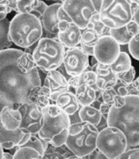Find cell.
I'll use <instances>...</instances> for the list:
<instances>
[{
	"label": "cell",
	"instance_id": "32",
	"mask_svg": "<svg viewBox=\"0 0 139 159\" xmlns=\"http://www.w3.org/2000/svg\"><path fill=\"white\" fill-rule=\"evenodd\" d=\"M117 82L124 85H129L135 80L136 78V70L134 66H131L130 69L126 71L117 73Z\"/></svg>",
	"mask_w": 139,
	"mask_h": 159
},
{
	"label": "cell",
	"instance_id": "21",
	"mask_svg": "<svg viewBox=\"0 0 139 159\" xmlns=\"http://www.w3.org/2000/svg\"><path fill=\"white\" fill-rule=\"evenodd\" d=\"M52 92L50 89L45 85L35 86L30 90L28 96V102L34 103L38 107L43 109L49 104H52L51 102Z\"/></svg>",
	"mask_w": 139,
	"mask_h": 159
},
{
	"label": "cell",
	"instance_id": "53",
	"mask_svg": "<svg viewBox=\"0 0 139 159\" xmlns=\"http://www.w3.org/2000/svg\"><path fill=\"white\" fill-rule=\"evenodd\" d=\"M130 4H131V3H136V4L139 5V0H130Z\"/></svg>",
	"mask_w": 139,
	"mask_h": 159
},
{
	"label": "cell",
	"instance_id": "5",
	"mask_svg": "<svg viewBox=\"0 0 139 159\" xmlns=\"http://www.w3.org/2000/svg\"><path fill=\"white\" fill-rule=\"evenodd\" d=\"M96 127L87 122L71 124L65 145L79 158H84L96 149V138L98 136Z\"/></svg>",
	"mask_w": 139,
	"mask_h": 159
},
{
	"label": "cell",
	"instance_id": "16",
	"mask_svg": "<svg viewBox=\"0 0 139 159\" xmlns=\"http://www.w3.org/2000/svg\"><path fill=\"white\" fill-rule=\"evenodd\" d=\"M43 85L50 89L52 94H59L70 90L66 77L57 70H50L46 73L43 80Z\"/></svg>",
	"mask_w": 139,
	"mask_h": 159
},
{
	"label": "cell",
	"instance_id": "48",
	"mask_svg": "<svg viewBox=\"0 0 139 159\" xmlns=\"http://www.w3.org/2000/svg\"><path fill=\"white\" fill-rule=\"evenodd\" d=\"M108 126V122H107V116H104L103 115L102 116V118H101V120H100L99 124L97 125L96 126V129H98V131L100 130H102L103 129H104L105 127H107Z\"/></svg>",
	"mask_w": 139,
	"mask_h": 159
},
{
	"label": "cell",
	"instance_id": "26",
	"mask_svg": "<svg viewBox=\"0 0 139 159\" xmlns=\"http://www.w3.org/2000/svg\"><path fill=\"white\" fill-rule=\"evenodd\" d=\"M110 65L113 71L117 74L128 70L132 66V64L129 54L124 52H120L116 61Z\"/></svg>",
	"mask_w": 139,
	"mask_h": 159
},
{
	"label": "cell",
	"instance_id": "39",
	"mask_svg": "<svg viewBox=\"0 0 139 159\" xmlns=\"http://www.w3.org/2000/svg\"><path fill=\"white\" fill-rule=\"evenodd\" d=\"M129 95H137L139 96V77L135 78V80L128 85Z\"/></svg>",
	"mask_w": 139,
	"mask_h": 159
},
{
	"label": "cell",
	"instance_id": "18",
	"mask_svg": "<svg viewBox=\"0 0 139 159\" xmlns=\"http://www.w3.org/2000/svg\"><path fill=\"white\" fill-rule=\"evenodd\" d=\"M61 5H62L61 3H55L51 5H48V7L40 19L43 25V31L51 34H58V20L56 17V11Z\"/></svg>",
	"mask_w": 139,
	"mask_h": 159
},
{
	"label": "cell",
	"instance_id": "4",
	"mask_svg": "<svg viewBox=\"0 0 139 159\" xmlns=\"http://www.w3.org/2000/svg\"><path fill=\"white\" fill-rule=\"evenodd\" d=\"M9 34L12 43L25 49L38 43L43 36V25L31 13H17L10 21Z\"/></svg>",
	"mask_w": 139,
	"mask_h": 159
},
{
	"label": "cell",
	"instance_id": "15",
	"mask_svg": "<svg viewBox=\"0 0 139 159\" xmlns=\"http://www.w3.org/2000/svg\"><path fill=\"white\" fill-rule=\"evenodd\" d=\"M51 102L52 104H56L60 107L69 116L73 115L80 108V104L77 100L76 95L70 90L59 94H52Z\"/></svg>",
	"mask_w": 139,
	"mask_h": 159
},
{
	"label": "cell",
	"instance_id": "47",
	"mask_svg": "<svg viewBox=\"0 0 139 159\" xmlns=\"http://www.w3.org/2000/svg\"><path fill=\"white\" fill-rule=\"evenodd\" d=\"M12 11V10L11 8H8L6 6H3L0 5V20H3L4 18H6L7 15L9 13H11Z\"/></svg>",
	"mask_w": 139,
	"mask_h": 159
},
{
	"label": "cell",
	"instance_id": "23",
	"mask_svg": "<svg viewBox=\"0 0 139 159\" xmlns=\"http://www.w3.org/2000/svg\"><path fill=\"white\" fill-rule=\"evenodd\" d=\"M78 115L80 117V120L82 122L90 123L96 127L99 124L103 116L99 109L92 106L91 104L85 105V106H80L79 111H78Z\"/></svg>",
	"mask_w": 139,
	"mask_h": 159
},
{
	"label": "cell",
	"instance_id": "28",
	"mask_svg": "<svg viewBox=\"0 0 139 159\" xmlns=\"http://www.w3.org/2000/svg\"><path fill=\"white\" fill-rule=\"evenodd\" d=\"M110 36H111L120 45L128 44L130 43L131 38H132L131 36L128 34L125 26L117 28V29H110Z\"/></svg>",
	"mask_w": 139,
	"mask_h": 159
},
{
	"label": "cell",
	"instance_id": "33",
	"mask_svg": "<svg viewBox=\"0 0 139 159\" xmlns=\"http://www.w3.org/2000/svg\"><path fill=\"white\" fill-rule=\"evenodd\" d=\"M128 50L132 57L139 61V32L131 38L128 43Z\"/></svg>",
	"mask_w": 139,
	"mask_h": 159
},
{
	"label": "cell",
	"instance_id": "46",
	"mask_svg": "<svg viewBox=\"0 0 139 159\" xmlns=\"http://www.w3.org/2000/svg\"><path fill=\"white\" fill-rule=\"evenodd\" d=\"M80 48L82 49V51L86 55L89 57L94 56V47H91V46H88L86 44H84L82 42H80Z\"/></svg>",
	"mask_w": 139,
	"mask_h": 159
},
{
	"label": "cell",
	"instance_id": "7",
	"mask_svg": "<svg viewBox=\"0 0 139 159\" xmlns=\"http://www.w3.org/2000/svg\"><path fill=\"white\" fill-rule=\"evenodd\" d=\"M99 15L101 21L110 29L125 26L132 20L130 0H102Z\"/></svg>",
	"mask_w": 139,
	"mask_h": 159
},
{
	"label": "cell",
	"instance_id": "14",
	"mask_svg": "<svg viewBox=\"0 0 139 159\" xmlns=\"http://www.w3.org/2000/svg\"><path fill=\"white\" fill-rule=\"evenodd\" d=\"M31 134L18 128L14 130H8L4 128L0 121V143L5 150H11L22 145L30 138Z\"/></svg>",
	"mask_w": 139,
	"mask_h": 159
},
{
	"label": "cell",
	"instance_id": "31",
	"mask_svg": "<svg viewBox=\"0 0 139 159\" xmlns=\"http://www.w3.org/2000/svg\"><path fill=\"white\" fill-rule=\"evenodd\" d=\"M83 84H85L86 85L92 88L96 91L101 90L97 88L96 85V79H97V75L95 71L91 70V67L89 65L86 70L83 73Z\"/></svg>",
	"mask_w": 139,
	"mask_h": 159
},
{
	"label": "cell",
	"instance_id": "12",
	"mask_svg": "<svg viewBox=\"0 0 139 159\" xmlns=\"http://www.w3.org/2000/svg\"><path fill=\"white\" fill-rule=\"evenodd\" d=\"M63 64L69 76H79L83 74L90 65L89 56L78 46L66 50Z\"/></svg>",
	"mask_w": 139,
	"mask_h": 159
},
{
	"label": "cell",
	"instance_id": "41",
	"mask_svg": "<svg viewBox=\"0 0 139 159\" xmlns=\"http://www.w3.org/2000/svg\"><path fill=\"white\" fill-rule=\"evenodd\" d=\"M114 90H116L117 95H120V96H123V97H126L128 96L129 93H128V86L124 85V84H122L120 83L117 82V84L113 87Z\"/></svg>",
	"mask_w": 139,
	"mask_h": 159
},
{
	"label": "cell",
	"instance_id": "34",
	"mask_svg": "<svg viewBox=\"0 0 139 159\" xmlns=\"http://www.w3.org/2000/svg\"><path fill=\"white\" fill-rule=\"evenodd\" d=\"M117 95L116 90H114L113 87H107L104 90H102V95L101 98L102 100L104 101V103H107L109 104L113 105V101H114V98Z\"/></svg>",
	"mask_w": 139,
	"mask_h": 159
},
{
	"label": "cell",
	"instance_id": "13",
	"mask_svg": "<svg viewBox=\"0 0 139 159\" xmlns=\"http://www.w3.org/2000/svg\"><path fill=\"white\" fill-rule=\"evenodd\" d=\"M44 151L43 139L38 135H30L25 143L17 147L13 156L15 159H41L43 158Z\"/></svg>",
	"mask_w": 139,
	"mask_h": 159
},
{
	"label": "cell",
	"instance_id": "29",
	"mask_svg": "<svg viewBox=\"0 0 139 159\" xmlns=\"http://www.w3.org/2000/svg\"><path fill=\"white\" fill-rule=\"evenodd\" d=\"M39 0H17V13H31L38 4Z\"/></svg>",
	"mask_w": 139,
	"mask_h": 159
},
{
	"label": "cell",
	"instance_id": "52",
	"mask_svg": "<svg viewBox=\"0 0 139 159\" xmlns=\"http://www.w3.org/2000/svg\"><path fill=\"white\" fill-rule=\"evenodd\" d=\"M3 153H4V148L0 143V159H3Z\"/></svg>",
	"mask_w": 139,
	"mask_h": 159
},
{
	"label": "cell",
	"instance_id": "2",
	"mask_svg": "<svg viewBox=\"0 0 139 159\" xmlns=\"http://www.w3.org/2000/svg\"><path fill=\"white\" fill-rule=\"evenodd\" d=\"M122 108L111 106L108 116V126L117 127L127 138L128 148L139 144V96L128 95Z\"/></svg>",
	"mask_w": 139,
	"mask_h": 159
},
{
	"label": "cell",
	"instance_id": "54",
	"mask_svg": "<svg viewBox=\"0 0 139 159\" xmlns=\"http://www.w3.org/2000/svg\"><path fill=\"white\" fill-rule=\"evenodd\" d=\"M47 1H55L56 3H61L60 0H47ZM62 4V3H61Z\"/></svg>",
	"mask_w": 139,
	"mask_h": 159
},
{
	"label": "cell",
	"instance_id": "42",
	"mask_svg": "<svg viewBox=\"0 0 139 159\" xmlns=\"http://www.w3.org/2000/svg\"><path fill=\"white\" fill-rule=\"evenodd\" d=\"M126 103L125 97H123L120 95H116L114 98V101H113V105L115 108H122L124 106V104Z\"/></svg>",
	"mask_w": 139,
	"mask_h": 159
},
{
	"label": "cell",
	"instance_id": "38",
	"mask_svg": "<svg viewBox=\"0 0 139 159\" xmlns=\"http://www.w3.org/2000/svg\"><path fill=\"white\" fill-rule=\"evenodd\" d=\"M126 30L128 32V34L133 37L136 34H137L139 32V26L137 25V24L133 20H130L127 25H125Z\"/></svg>",
	"mask_w": 139,
	"mask_h": 159
},
{
	"label": "cell",
	"instance_id": "45",
	"mask_svg": "<svg viewBox=\"0 0 139 159\" xmlns=\"http://www.w3.org/2000/svg\"><path fill=\"white\" fill-rule=\"evenodd\" d=\"M111 104H109L107 103H104V101H102V103H100L99 105V111L102 113V115H104V116H108L109 112H110V110L111 108Z\"/></svg>",
	"mask_w": 139,
	"mask_h": 159
},
{
	"label": "cell",
	"instance_id": "17",
	"mask_svg": "<svg viewBox=\"0 0 139 159\" xmlns=\"http://www.w3.org/2000/svg\"><path fill=\"white\" fill-rule=\"evenodd\" d=\"M58 41L65 48H73L78 46L81 42L82 30L74 23H70L65 30L58 32Z\"/></svg>",
	"mask_w": 139,
	"mask_h": 159
},
{
	"label": "cell",
	"instance_id": "37",
	"mask_svg": "<svg viewBox=\"0 0 139 159\" xmlns=\"http://www.w3.org/2000/svg\"><path fill=\"white\" fill-rule=\"evenodd\" d=\"M67 80H68V84H69L70 89L72 88V89H74V90H76L78 86L83 84V74L79 75V76H70V78Z\"/></svg>",
	"mask_w": 139,
	"mask_h": 159
},
{
	"label": "cell",
	"instance_id": "25",
	"mask_svg": "<svg viewBox=\"0 0 139 159\" xmlns=\"http://www.w3.org/2000/svg\"><path fill=\"white\" fill-rule=\"evenodd\" d=\"M86 29L94 30L97 32V34L99 35L100 37H102V36H110V28L107 27L103 22L101 21L99 11H96L95 13L92 14V16L89 20Z\"/></svg>",
	"mask_w": 139,
	"mask_h": 159
},
{
	"label": "cell",
	"instance_id": "9",
	"mask_svg": "<svg viewBox=\"0 0 139 159\" xmlns=\"http://www.w3.org/2000/svg\"><path fill=\"white\" fill-rule=\"evenodd\" d=\"M62 6L69 15L71 22L82 30L87 28L92 14L97 11L92 0H65Z\"/></svg>",
	"mask_w": 139,
	"mask_h": 159
},
{
	"label": "cell",
	"instance_id": "49",
	"mask_svg": "<svg viewBox=\"0 0 139 159\" xmlns=\"http://www.w3.org/2000/svg\"><path fill=\"white\" fill-rule=\"evenodd\" d=\"M132 20L135 21L139 26V6H137L132 14Z\"/></svg>",
	"mask_w": 139,
	"mask_h": 159
},
{
	"label": "cell",
	"instance_id": "40",
	"mask_svg": "<svg viewBox=\"0 0 139 159\" xmlns=\"http://www.w3.org/2000/svg\"><path fill=\"white\" fill-rule=\"evenodd\" d=\"M56 17H57V20L58 23L62 21H67L71 23V19L70 18L69 15L67 14V12L65 11V9L63 8V6L61 5L59 8L57 9V11H56Z\"/></svg>",
	"mask_w": 139,
	"mask_h": 159
},
{
	"label": "cell",
	"instance_id": "11",
	"mask_svg": "<svg viewBox=\"0 0 139 159\" xmlns=\"http://www.w3.org/2000/svg\"><path fill=\"white\" fill-rule=\"evenodd\" d=\"M121 52L120 44L111 36H102L94 46V57L100 64L111 65Z\"/></svg>",
	"mask_w": 139,
	"mask_h": 159
},
{
	"label": "cell",
	"instance_id": "22",
	"mask_svg": "<svg viewBox=\"0 0 139 159\" xmlns=\"http://www.w3.org/2000/svg\"><path fill=\"white\" fill-rule=\"evenodd\" d=\"M43 158L44 159H66V158H79L65 144L61 146H54L49 144L47 149L44 151Z\"/></svg>",
	"mask_w": 139,
	"mask_h": 159
},
{
	"label": "cell",
	"instance_id": "55",
	"mask_svg": "<svg viewBox=\"0 0 139 159\" xmlns=\"http://www.w3.org/2000/svg\"><path fill=\"white\" fill-rule=\"evenodd\" d=\"M60 2H61V3H62V4H63V3L65 2V0H60Z\"/></svg>",
	"mask_w": 139,
	"mask_h": 159
},
{
	"label": "cell",
	"instance_id": "6",
	"mask_svg": "<svg viewBox=\"0 0 139 159\" xmlns=\"http://www.w3.org/2000/svg\"><path fill=\"white\" fill-rule=\"evenodd\" d=\"M66 50L58 39L41 38L37 43L32 57L39 70L46 74L63 64Z\"/></svg>",
	"mask_w": 139,
	"mask_h": 159
},
{
	"label": "cell",
	"instance_id": "43",
	"mask_svg": "<svg viewBox=\"0 0 139 159\" xmlns=\"http://www.w3.org/2000/svg\"><path fill=\"white\" fill-rule=\"evenodd\" d=\"M84 158H93V159H104V158H107L106 156L103 154L101 151L96 148V150L91 152V154H89L86 157H84Z\"/></svg>",
	"mask_w": 139,
	"mask_h": 159
},
{
	"label": "cell",
	"instance_id": "50",
	"mask_svg": "<svg viewBox=\"0 0 139 159\" xmlns=\"http://www.w3.org/2000/svg\"><path fill=\"white\" fill-rule=\"evenodd\" d=\"M3 159H14V156L11 152H4L3 153Z\"/></svg>",
	"mask_w": 139,
	"mask_h": 159
},
{
	"label": "cell",
	"instance_id": "24",
	"mask_svg": "<svg viewBox=\"0 0 139 159\" xmlns=\"http://www.w3.org/2000/svg\"><path fill=\"white\" fill-rule=\"evenodd\" d=\"M75 95L80 106L91 105L96 99V90L86 85L85 84H82L75 90Z\"/></svg>",
	"mask_w": 139,
	"mask_h": 159
},
{
	"label": "cell",
	"instance_id": "27",
	"mask_svg": "<svg viewBox=\"0 0 139 159\" xmlns=\"http://www.w3.org/2000/svg\"><path fill=\"white\" fill-rule=\"evenodd\" d=\"M10 20L8 18H4L0 20V52L11 48L12 45V41L9 34Z\"/></svg>",
	"mask_w": 139,
	"mask_h": 159
},
{
	"label": "cell",
	"instance_id": "1",
	"mask_svg": "<svg viewBox=\"0 0 139 159\" xmlns=\"http://www.w3.org/2000/svg\"><path fill=\"white\" fill-rule=\"evenodd\" d=\"M42 84L31 54L9 48L0 52V111L4 106L18 109L28 102L30 90Z\"/></svg>",
	"mask_w": 139,
	"mask_h": 159
},
{
	"label": "cell",
	"instance_id": "51",
	"mask_svg": "<svg viewBox=\"0 0 139 159\" xmlns=\"http://www.w3.org/2000/svg\"><path fill=\"white\" fill-rule=\"evenodd\" d=\"M96 64H98V61L96 60V58L94 56L91 57V64H90V66L92 67L93 65H96Z\"/></svg>",
	"mask_w": 139,
	"mask_h": 159
},
{
	"label": "cell",
	"instance_id": "36",
	"mask_svg": "<svg viewBox=\"0 0 139 159\" xmlns=\"http://www.w3.org/2000/svg\"><path fill=\"white\" fill-rule=\"evenodd\" d=\"M47 7H48V5L46 4V3H45L44 1L39 0L38 4V5H37V6H36V8L33 10V11L31 12V14L35 15V16H36V17H38L39 20H40Z\"/></svg>",
	"mask_w": 139,
	"mask_h": 159
},
{
	"label": "cell",
	"instance_id": "8",
	"mask_svg": "<svg viewBox=\"0 0 139 159\" xmlns=\"http://www.w3.org/2000/svg\"><path fill=\"white\" fill-rule=\"evenodd\" d=\"M124 133L117 127L107 126L100 130L96 138V148L108 159H117L127 150Z\"/></svg>",
	"mask_w": 139,
	"mask_h": 159
},
{
	"label": "cell",
	"instance_id": "10",
	"mask_svg": "<svg viewBox=\"0 0 139 159\" xmlns=\"http://www.w3.org/2000/svg\"><path fill=\"white\" fill-rule=\"evenodd\" d=\"M18 110L22 115L20 129L31 135H38L43 125L42 109L30 102H25L19 105Z\"/></svg>",
	"mask_w": 139,
	"mask_h": 159
},
{
	"label": "cell",
	"instance_id": "44",
	"mask_svg": "<svg viewBox=\"0 0 139 159\" xmlns=\"http://www.w3.org/2000/svg\"><path fill=\"white\" fill-rule=\"evenodd\" d=\"M0 5L6 6L15 11L17 9V0H0Z\"/></svg>",
	"mask_w": 139,
	"mask_h": 159
},
{
	"label": "cell",
	"instance_id": "20",
	"mask_svg": "<svg viewBox=\"0 0 139 159\" xmlns=\"http://www.w3.org/2000/svg\"><path fill=\"white\" fill-rule=\"evenodd\" d=\"M97 75L96 85L99 90H103L107 87H114L117 83V75L113 71L110 65L98 63L96 70Z\"/></svg>",
	"mask_w": 139,
	"mask_h": 159
},
{
	"label": "cell",
	"instance_id": "3",
	"mask_svg": "<svg viewBox=\"0 0 139 159\" xmlns=\"http://www.w3.org/2000/svg\"><path fill=\"white\" fill-rule=\"evenodd\" d=\"M42 111L43 125L38 136L54 146L65 144L70 126L69 115L56 104H49Z\"/></svg>",
	"mask_w": 139,
	"mask_h": 159
},
{
	"label": "cell",
	"instance_id": "30",
	"mask_svg": "<svg viewBox=\"0 0 139 159\" xmlns=\"http://www.w3.org/2000/svg\"><path fill=\"white\" fill-rule=\"evenodd\" d=\"M100 36L97 34V32L92 29H85L82 32L81 37V42L86 44L88 46L94 47L96 42L98 41Z\"/></svg>",
	"mask_w": 139,
	"mask_h": 159
},
{
	"label": "cell",
	"instance_id": "35",
	"mask_svg": "<svg viewBox=\"0 0 139 159\" xmlns=\"http://www.w3.org/2000/svg\"><path fill=\"white\" fill-rule=\"evenodd\" d=\"M119 159H139V146L130 147L128 148L119 157Z\"/></svg>",
	"mask_w": 139,
	"mask_h": 159
},
{
	"label": "cell",
	"instance_id": "19",
	"mask_svg": "<svg viewBox=\"0 0 139 159\" xmlns=\"http://www.w3.org/2000/svg\"><path fill=\"white\" fill-rule=\"evenodd\" d=\"M0 121L2 125L8 130L18 129L22 122L21 112L12 106H4L0 111Z\"/></svg>",
	"mask_w": 139,
	"mask_h": 159
}]
</instances>
